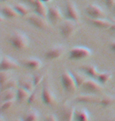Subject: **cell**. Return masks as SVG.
<instances>
[{"label":"cell","instance_id":"cell-6","mask_svg":"<svg viewBox=\"0 0 115 121\" xmlns=\"http://www.w3.org/2000/svg\"><path fill=\"white\" fill-rule=\"evenodd\" d=\"M41 99L43 103L49 107L54 106L56 103V96L49 83L46 82L43 86Z\"/></svg>","mask_w":115,"mask_h":121},{"label":"cell","instance_id":"cell-26","mask_svg":"<svg viewBox=\"0 0 115 121\" xmlns=\"http://www.w3.org/2000/svg\"><path fill=\"white\" fill-rule=\"evenodd\" d=\"M112 78V73L110 71H103L99 72L96 80L99 83L102 84L103 86H105L108 82Z\"/></svg>","mask_w":115,"mask_h":121},{"label":"cell","instance_id":"cell-21","mask_svg":"<svg viewBox=\"0 0 115 121\" xmlns=\"http://www.w3.org/2000/svg\"><path fill=\"white\" fill-rule=\"evenodd\" d=\"M73 120L75 121H90L91 120V115L86 108H77L75 109Z\"/></svg>","mask_w":115,"mask_h":121},{"label":"cell","instance_id":"cell-7","mask_svg":"<svg viewBox=\"0 0 115 121\" xmlns=\"http://www.w3.org/2000/svg\"><path fill=\"white\" fill-rule=\"evenodd\" d=\"M103 85L94 78H87L81 86V90L84 93L89 94H97L103 90Z\"/></svg>","mask_w":115,"mask_h":121},{"label":"cell","instance_id":"cell-5","mask_svg":"<svg viewBox=\"0 0 115 121\" xmlns=\"http://www.w3.org/2000/svg\"><path fill=\"white\" fill-rule=\"evenodd\" d=\"M26 20L31 26L40 30H48L50 28L46 17H41L36 13L33 14H28L27 16Z\"/></svg>","mask_w":115,"mask_h":121},{"label":"cell","instance_id":"cell-40","mask_svg":"<svg viewBox=\"0 0 115 121\" xmlns=\"http://www.w3.org/2000/svg\"><path fill=\"white\" fill-rule=\"evenodd\" d=\"M107 121H115V116H114V117L110 118Z\"/></svg>","mask_w":115,"mask_h":121},{"label":"cell","instance_id":"cell-19","mask_svg":"<svg viewBox=\"0 0 115 121\" xmlns=\"http://www.w3.org/2000/svg\"><path fill=\"white\" fill-rule=\"evenodd\" d=\"M80 70L81 71L84 72L87 77L91 78H94V79H96L99 74V71L98 70V68L94 64L84 65L80 68Z\"/></svg>","mask_w":115,"mask_h":121},{"label":"cell","instance_id":"cell-9","mask_svg":"<svg viewBox=\"0 0 115 121\" xmlns=\"http://www.w3.org/2000/svg\"><path fill=\"white\" fill-rule=\"evenodd\" d=\"M66 51V48L62 44H55L47 49L44 53L45 59L47 60H55L59 59Z\"/></svg>","mask_w":115,"mask_h":121},{"label":"cell","instance_id":"cell-24","mask_svg":"<svg viewBox=\"0 0 115 121\" xmlns=\"http://www.w3.org/2000/svg\"><path fill=\"white\" fill-rule=\"evenodd\" d=\"M40 113L36 109L31 108L26 112L24 117L22 118L23 121H37L39 120Z\"/></svg>","mask_w":115,"mask_h":121},{"label":"cell","instance_id":"cell-35","mask_svg":"<svg viewBox=\"0 0 115 121\" xmlns=\"http://www.w3.org/2000/svg\"><path fill=\"white\" fill-rule=\"evenodd\" d=\"M103 1L108 8H113L115 4V0H103Z\"/></svg>","mask_w":115,"mask_h":121},{"label":"cell","instance_id":"cell-30","mask_svg":"<svg viewBox=\"0 0 115 121\" xmlns=\"http://www.w3.org/2000/svg\"><path fill=\"white\" fill-rule=\"evenodd\" d=\"M11 78V74L10 70H1L0 72V82H1V86L5 84L6 82L9 81Z\"/></svg>","mask_w":115,"mask_h":121},{"label":"cell","instance_id":"cell-8","mask_svg":"<svg viewBox=\"0 0 115 121\" xmlns=\"http://www.w3.org/2000/svg\"><path fill=\"white\" fill-rule=\"evenodd\" d=\"M65 19L72 20L74 22H79L80 13L77 6L73 0H65Z\"/></svg>","mask_w":115,"mask_h":121},{"label":"cell","instance_id":"cell-41","mask_svg":"<svg viewBox=\"0 0 115 121\" xmlns=\"http://www.w3.org/2000/svg\"><path fill=\"white\" fill-rule=\"evenodd\" d=\"M13 121H23V120H22V119H16V120H14Z\"/></svg>","mask_w":115,"mask_h":121},{"label":"cell","instance_id":"cell-27","mask_svg":"<svg viewBox=\"0 0 115 121\" xmlns=\"http://www.w3.org/2000/svg\"><path fill=\"white\" fill-rule=\"evenodd\" d=\"M13 7L21 17H27L29 14V9L23 3H17L13 6Z\"/></svg>","mask_w":115,"mask_h":121},{"label":"cell","instance_id":"cell-33","mask_svg":"<svg viewBox=\"0 0 115 121\" xmlns=\"http://www.w3.org/2000/svg\"><path fill=\"white\" fill-rule=\"evenodd\" d=\"M36 90H33L30 93V96H29L28 100H27V102L28 104H32L36 100Z\"/></svg>","mask_w":115,"mask_h":121},{"label":"cell","instance_id":"cell-11","mask_svg":"<svg viewBox=\"0 0 115 121\" xmlns=\"http://www.w3.org/2000/svg\"><path fill=\"white\" fill-rule=\"evenodd\" d=\"M19 67V63L12 57L6 56V55L1 56V63H0V70H17Z\"/></svg>","mask_w":115,"mask_h":121},{"label":"cell","instance_id":"cell-18","mask_svg":"<svg viewBox=\"0 0 115 121\" xmlns=\"http://www.w3.org/2000/svg\"><path fill=\"white\" fill-rule=\"evenodd\" d=\"M89 22L98 29H110L112 21L106 18H89Z\"/></svg>","mask_w":115,"mask_h":121},{"label":"cell","instance_id":"cell-38","mask_svg":"<svg viewBox=\"0 0 115 121\" xmlns=\"http://www.w3.org/2000/svg\"><path fill=\"white\" fill-rule=\"evenodd\" d=\"M23 1H24L25 3H28V4H30V5L32 6V5H33V3H34V2H35V0H23Z\"/></svg>","mask_w":115,"mask_h":121},{"label":"cell","instance_id":"cell-20","mask_svg":"<svg viewBox=\"0 0 115 121\" xmlns=\"http://www.w3.org/2000/svg\"><path fill=\"white\" fill-rule=\"evenodd\" d=\"M1 13L5 18H16L19 17V13L16 11L14 7L9 4H4L2 6Z\"/></svg>","mask_w":115,"mask_h":121},{"label":"cell","instance_id":"cell-42","mask_svg":"<svg viewBox=\"0 0 115 121\" xmlns=\"http://www.w3.org/2000/svg\"><path fill=\"white\" fill-rule=\"evenodd\" d=\"M2 2H4V3H7V2L10 1V0H1Z\"/></svg>","mask_w":115,"mask_h":121},{"label":"cell","instance_id":"cell-28","mask_svg":"<svg viewBox=\"0 0 115 121\" xmlns=\"http://www.w3.org/2000/svg\"><path fill=\"white\" fill-rule=\"evenodd\" d=\"M115 101V97L112 95H105L103 97L100 98L99 100V104H101L103 107H108L114 104Z\"/></svg>","mask_w":115,"mask_h":121},{"label":"cell","instance_id":"cell-43","mask_svg":"<svg viewBox=\"0 0 115 121\" xmlns=\"http://www.w3.org/2000/svg\"><path fill=\"white\" fill-rule=\"evenodd\" d=\"M113 9H114V10L115 11V4H114V7H113Z\"/></svg>","mask_w":115,"mask_h":121},{"label":"cell","instance_id":"cell-16","mask_svg":"<svg viewBox=\"0 0 115 121\" xmlns=\"http://www.w3.org/2000/svg\"><path fill=\"white\" fill-rule=\"evenodd\" d=\"M33 9L36 13L44 17H47V13H48V8L47 7L46 3H43L41 0H35L33 3Z\"/></svg>","mask_w":115,"mask_h":121},{"label":"cell","instance_id":"cell-15","mask_svg":"<svg viewBox=\"0 0 115 121\" xmlns=\"http://www.w3.org/2000/svg\"><path fill=\"white\" fill-rule=\"evenodd\" d=\"M75 108L71 104H64L62 108V118L63 121H73L74 118Z\"/></svg>","mask_w":115,"mask_h":121},{"label":"cell","instance_id":"cell-36","mask_svg":"<svg viewBox=\"0 0 115 121\" xmlns=\"http://www.w3.org/2000/svg\"><path fill=\"white\" fill-rule=\"evenodd\" d=\"M110 50H111L113 52H114V53H115V40L110 42Z\"/></svg>","mask_w":115,"mask_h":121},{"label":"cell","instance_id":"cell-10","mask_svg":"<svg viewBox=\"0 0 115 121\" xmlns=\"http://www.w3.org/2000/svg\"><path fill=\"white\" fill-rule=\"evenodd\" d=\"M85 13L89 18H105L106 17L104 10L95 3L88 4L85 8Z\"/></svg>","mask_w":115,"mask_h":121},{"label":"cell","instance_id":"cell-14","mask_svg":"<svg viewBox=\"0 0 115 121\" xmlns=\"http://www.w3.org/2000/svg\"><path fill=\"white\" fill-rule=\"evenodd\" d=\"M21 64L23 67L28 68L32 70H38L42 67V61L38 58H28L24 59L21 61Z\"/></svg>","mask_w":115,"mask_h":121},{"label":"cell","instance_id":"cell-4","mask_svg":"<svg viewBox=\"0 0 115 121\" xmlns=\"http://www.w3.org/2000/svg\"><path fill=\"white\" fill-rule=\"evenodd\" d=\"M92 55L91 50L84 46H75L69 50V59L73 61H78L89 58Z\"/></svg>","mask_w":115,"mask_h":121},{"label":"cell","instance_id":"cell-2","mask_svg":"<svg viewBox=\"0 0 115 121\" xmlns=\"http://www.w3.org/2000/svg\"><path fill=\"white\" fill-rule=\"evenodd\" d=\"M79 26L77 22H74L72 20L65 19L62 21L59 26V31L61 36L64 39H69L77 32Z\"/></svg>","mask_w":115,"mask_h":121},{"label":"cell","instance_id":"cell-22","mask_svg":"<svg viewBox=\"0 0 115 121\" xmlns=\"http://www.w3.org/2000/svg\"><path fill=\"white\" fill-rule=\"evenodd\" d=\"M71 73L73 74V76L75 79V82L76 83V86H77V88H80L81 86L84 84V82L87 78V75L84 74L83 71H77V70H71Z\"/></svg>","mask_w":115,"mask_h":121},{"label":"cell","instance_id":"cell-34","mask_svg":"<svg viewBox=\"0 0 115 121\" xmlns=\"http://www.w3.org/2000/svg\"><path fill=\"white\" fill-rule=\"evenodd\" d=\"M44 121H58V119L55 114H48L44 117Z\"/></svg>","mask_w":115,"mask_h":121},{"label":"cell","instance_id":"cell-12","mask_svg":"<svg viewBox=\"0 0 115 121\" xmlns=\"http://www.w3.org/2000/svg\"><path fill=\"white\" fill-rule=\"evenodd\" d=\"M63 16L60 8L57 6H51L48 8L47 13V20L51 24H56L58 22L62 21Z\"/></svg>","mask_w":115,"mask_h":121},{"label":"cell","instance_id":"cell-37","mask_svg":"<svg viewBox=\"0 0 115 121\" xmlns=\"http://www.w3.org/2000/svg\"><path fill=\"white\" fill-rule=\"evenodd\" d=\"M109 29H110V30H112V31H115V21L112 22V24H111V26H110Z\"/></svg>","mask_w":115,"mask_h":121},{"label":"cell","instance_id":"cell-23","mask_svg":"<svg viewBox=\"0 0 115 121\" xmlns=\"http://www.w3.org/2000/svg\"><path fill=\"white\" fill-rule=\"evenodd\" d=\"M14 99H17V90L14 89H8L2 91V102L6 100H13Z\"/></svg>","mask_w":115,"mask_h":121},{"label":"cell","instance_id":"cell-29","mask_svg":"<svg viewBox=\"0 0 115 121\" xmlns=\"http://www.w3.org/2000/svg\"><path fill=\"white\" fill-rule=\"evenodd\" d=\"M18 85V82L14 78H10L9 81H7L5 84L1 86V90H6L8 89H14L15 86Z\"/></svg>","mask_w":115,"mask_h":121},{"label":"cell","instance_id":"cell-13","mask_svg":"<svg viewBox=\"0 0 115 121\" xmlns=\"http://www.w3.org/2000/svg\"><path fill=\"white\" fill-rule=\"evenodd\" d=\"M99 98L95 94L83 93L75 98V102L80 104H99Z\"/></svg>","mask_w":115,"mask_h":121},{"label":"cell","instance_id":"cell-3","mask_svg":"<svg viewBox=\"0 0 115 121\" xmlns=\"http://www.w3.org/2000/svg\"><path fill=\"white\" fill-rule=\"evenodd\" d=\"M60 79L62 88L66 93H73L77 89V86L71 73V70L66 69L63 70Z\"/></svg>","mask_w":115,"mask_h":121},{"label":"cell","instance_id":"cell-17","mask_svg":"<svg viewBox=\"0 0 115 121\" xmlns=\"http://www.w3.org/2000/svg\"><path fill=\"white\" fill-rule=\"evenodd\" d=\"M18 86L21 87H23L28 90L29 92H32L34 90V82H33V78L31 75H25L23 78L19 79L18 81Z\"/></svg>","mask_w":115,"mask_h":121},{"label":"cell","instance_id":"cell-32","mask_svg":"<svg viewBox=\"0 0 115 121\" xmlns=\"http://www.w3.org/2000/svg\"><path fill=\"white\" fill-rule=\"evenodd\" d=\"M33 78V82H34L35 86H36L38 85H40V82L43 81L44 79V75L40 74H36L32 76Z\"/></svg>","mask_w":115,"mask_h":121},{"label":"cell","instance_id":"cell-39","mask_svg":"<svg viewBox=\"0 0 115 121\" xmlns=\"http://www.w3.org/2000/svg\"><path fill=\"white\" fill-rule=\"evenodd\" d=\"M41 1L43 2V3H49L50 2L52 1V0H41Z\"/></svg>","mask_w":115,"mask_h":121},{"label":"cell","instance_id":"cell-1","mask_svg":"<svg viewBox=\"0 0 115 121\" xmlns=\"http://www.w3.org/2000/svg\"><path fill=\"white\" fill-rule=\"evenodd\" d=\"M8 40L11 46L18 51L27 49L30 43L28 35L21 30H13L11 33Z\"/></svg>","mask_w":115,"mask_h":121},{"label":"cell","instance_id":"cell-31","mask_svg":"<svg viewBox=\"0 0 115 121\" xmlns=\"http://www.w3.org/2000/svg\"><path fill=\"white\" fill-rule=\"evenodd\" d=\"M13 104V100H6V101H3L1 104V110L2 112H5L9 110Z\"/></svg>","mask_w":115,"mask_h":121},{"label":"cell","instance_id":"cell-25","mask_svg":"<svg viewBox=\"0 0 115 121\" xmlns=\"http://www.w3.org/2000/svg\"><path fill=\"white\" fill-rule=\"evenodd\" d=\"M31 92L27 90L26 89L19 86L17 90V100L19 102H23L25 100H28V97L30 96Z\"/></svg>","mask_w":115,"mask_h":121}]
</instances>
